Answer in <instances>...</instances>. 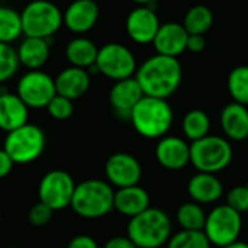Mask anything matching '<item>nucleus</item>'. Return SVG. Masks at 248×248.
Here are the masks:
<instances>
[{
    "mask_svg": "<svg viewBox=\"0 0 248 248\" xmlns=\"http://www.w3.org/2000/svg\"><path fill=\"white\" fill-rule=\"evenodd\" d=\"M134 77L144 96L167 100L180 87L183 68L179 58L155 54L137 68Z\"/></svg>",
    "mask_w": 248,
    "mask_h": 248,
    "instance_id": "nucleus-1",
    "label": "nucleus"
},
{
    "mask_svg": "<svg viewBox=\"0 0 248 248\" xmlns=\"http://www.w3.org/2000/svg\"><path fill=\"white\" fill-rule=\"evenodd\" d=\"M129 121L141 137L147 140H160L170 131L174 113L166 99L144 96L132 109Z\"/></svg>",
    "mask_w": 248,
    "mask_h": 248,
    "instance_id": "nucleus-2",
    "label": "nucleus"
},
{
    "mask_svg": "<svg viewBox=\"0 0 248 248\" xmlns=\"http://www.w3.org/2000/svg\"><path fill=\"white\" fill-rule=\"evenodd\" d=\"M126 237L137 248H160L171 237V219L158 208H148L129 219Z\"/></svg>",
    "mask_w": 248,
    "mask_h": 248,
    "instance_id": "nucleus-3",
    "label": "nucleus"
},
{
    "mask_svg": "<svg viewBox=\"0 0 248 248\" xmlns=\"http://www.w3.org/2000/svg\"><path fill=\"white\" fill-rule=\"evenodd\" d=\"M113 187L100 179H89L76 185L71 199L73 211L86 219L103 218L113 211Z\"/></svg>",
    "mask_w": 248,
    "mask_h": 248,
    "instance_id": "nucleus-4",
    "label": "nucleus"
},
{
    "mask_svg": "<svg viewBox=\"0 0 248 248\" xmlns=\"http://www.w3.org/2000/svg\"><path fill=\"white\" fill-rule=\"evenodd\" d=\"M232 157V145L224 137L206 135L190 144V164L201 173L217 174L231 164Z\"/></svg>",
    "mask_w": 248,
    "mask_h": 248,
    "instance_id": "nucleus-5",
    "label": "nucleus"
},
{
    "mask_svg": "<svg viewBox=\"0 0 248 248\" xmlns=\"http://www.w3.org/2000/svg\"><path fill=\"white\" fill-rule=\"evenodd\" d=\"M25 36L51 39L62 26L61 9L49 0H32L20 12Z\"/></svg>",
    "mask_w": 248,
    "mask_h": 248,
    "instance_id": "nucleus-6",
    "label": "nucleus"
},
{
    "mask_svg": "<svg viewBox=\"0 0 248 248\" xmlns=\"http://www.w3.org/2000/svg\"><path fill=\"white\" fill-rule=\"evenodd\" d=\"M46 147L44 131L33 124H25L10 132L4 138L3 150L15 164H29L38 160Z\"/></svg>",
    "mask_w": 248,
    "mask_h": 248,
    "instance_id": "nucleus-7",
    "label": "nucleus"
},
{
    "mask_svg": "<svg viewBox=\"0 0 248 248\" xmlns=\"http://www.w3.org/2000/svg\"><path fill=\"white\" fill-rule=\"evenodd\" d=\"M92 68L113 81H119L134 77L138 65L134 52L126 45L109 42L99 48L96 62Z\"/></svg>",
    "mask_w": 248,
    "mask_h": 248,
    "instance_id": "nucleus-8",
    "label": "nucleus"
},
{
    "mask_svg": "<svg viewBox=\"0 0 248 248\" xmlns=\"http://www.w3.org/2000/svg\"><path fill=\"white\" fill-rule=\"evenodd\" d=\"M243 230L241 214L225 205L215 206L206 214L203 232L212 246L224 248L238 240Z\"/></svg>",
    "mask_w": 248,
    "mask_h": 248,
    "instance_id": "nucleus-9",
    "label": "nucleus"
},
{
    "mask_svg": "<svg viewBox=\"0 0 248 248\" xmlns=\"http://www.w3.org/2000/svg\"><path fill=\"white\" fill-rule=\"evenodd\" d=\"M16 94L29 109H44L57 94L55 81L42 70H28L17 81Z\"/></svg>",
    "mask_w": 248,
    "mask_h": 248,
    "instance_id": "nucleus-10",
    "label": "nucleus"
},
{
    "mask_svg": "<svg viewBox=\"0 0 248 248\" xmlns=\"http://www.w3.org/2000/svg\"><path fill=\"white\" fill-rule=\"evenodd\" d=\"M76 183L64 170H51L39 182V202L52 211H61L71 205Z\"/></svg>",
    "mask_w": 248,
    "mask_h": 248,
    "instance_id": "nucleus-11",
    "label": "nucleus"
},
{
    "mask_svg": "<svg viewBox=\"0 0 248 248\" xmlns=\"http://www.w3.org/2000/svg\"><path fill=\"white\" fill-rule=\"evenodd\" d=\"M160 25V17L153 6H137L128 13L125 20V29L129 39L138 45L153 44Z\"/></svg>",
    "mask_w": 248,
    "mask_h": 248,
    "instance_id": "nucleus-12",
    "label": "nucleus"
},
{
    "mask_svg": "<svg viewBox=\"0 0 248 248\" xmlns=\"http://www.w3.org/2000/svg\"><path fill=\"white\" fill-rule=\"evenodd\" d=\"M105 174L110 186L122 189L140 183L142 177V167L132 154L115 153L105 164Z\"/></svg>",
    "mask_w": 248,
    "mask_h": 248,
    "instance_id": "nucleus-13",
    "label": "nucleus"
},
{
    "mask_svg": "<svg viewBox=\"0 0 248 248\" xmlns=\"http://www.w3.org/2000/svg\"><path fill=\"white\" fill-rule=\"evenodd\" d=\"M155 158L166 170H183L190 164V144L180 137L166 135L155 145Z\"/></svg>",
    "mask_w": 248,
    "mask_h": 248,
    "instance_id": "nucleus-14",
    "label": "nucleus"
},
{
    "mask_svg": "<svg viewBox=\"0 0 248 248\" xmlns=\"http://www.w3.org/2000/svg\"><path fill=\"white\" fill-rule=\"evenodd\" d=\"M97 20L99 6L96 0H71L62 12V26L77 35L92 31Z\"/></svg>",
    "mask_w": 248,
    "mask_h": 248,
    "instance_id": "nucleus-15",
    "label": "nucleus"
},
{
    "mask_svg": "<svg viewBox=\"0 0 248 248\" xmlns=\"http://www.w3.org/2000/svg\"><path fill=\"white\" fill-rule=\"evenodd\" d=\"M189 33L179 22H166L160 25V29L153 41V46L157 54L177 58L186 51Z\"/></svg>",
    "mask_w": 248,
    "mask_h": 248,
    "instance_id": "nucleus-16",
    "label": "nucleus"
},
{
    "mask_svg": "<svg viewBox=\"0 0 248 248\" xmlns=\"http://www.w3.org/2000/svg\"><path fill=\"white\" fill-rule=\"evenodd\" d=\"M144 97V93L135 80V77H129L125 80L115 81L109 92V103L115 113L121 118L129 119V115L135 105Z\"/></svg>",
    "mask_w": 248,
    "mask_h": 248,
    "instance_id": "nucleus-17",
    "label": "nucleus"
},
{
    "mask_svg": "<svg viewBox=\"0 0 248 248\" xmlns=\"http://www.w3.org/2000/svg\"><path fill=\"white\" fill-rule=\"evenodd\" d=\"M187 195L199 205H211L222 198L224 186L217 174L198 171L187 182Z\"/></svg>",
    "mask_w": 248,
    "mask_h": 248,
    "instance_id": "nucleus-18",
    "label": "nucleus"
},
{
    "mask_svg": "<svg viewBox=\"0 0 248 248\" xmlns=\"http://www.w3.org/2000/svg\"><path fill=\"white\" fill-rule=\"evenodd\" d=\"M221 128L228 141L241 142L248 138V108L231 102L224 106L219 116Z\"/></svg>",
    "mask_w": 248,
    "mask_h": 248,
    "instance_id": "nucleus-19",
    "label": "nucleus"
},
{
    "mask_svg": "<svg viewBox=\"0 0 248 248\" xmlns=\"http://www.w3.org/2000/svg\"><path fill=\"white\" fill-rule=\"evenodd\" d=\"M54 81L57 94L64 96L70 100H76L87 93L90 87V74L84 68L70 65L61 70Z\"/></svg>",
    "mask_w": 248,
    "mask_h": 248,
    "instance_id": "nucleus-20",
    "label": "nucleus"
},
{
    "mask_svg": "<svg viewBox=\"0 0 248 248\" xmlns=\"http://www.w3.org/2000/svg\"><path fill=\"white\" fill-rule=\"evenodd\" d=\"M148 208H150V195L144 187L135 185V186L115 190L113 209L118 211L121 215L128 217L131 219Z\"/></svg>",
    "mask_w": 248,
    "mask_h": 248,
    "instance_id": "nucleus-21",
    "label": "nucleus"
},
{
    "mask_svg": "<svg viewBox=\"0 0 248 248\" xmlns=\"http://www.w3.org/2000/svg\"><path fill=\"white\" fill-rule=\"evenodd\" d=\"M29 108L16 93H0V129L10 132L28 124Z\"/></svg>",
    "mask_w": 248,
    "mask_h": 248,
    "instance_id": "nucleus-22",
    "label": "nucleus"
},
{
    "mask_svg": "<svg viewBox=\"0 0 248 248\" xmlns=\"http://www.w3.org/2000/svg\"><path fill=\"white\" fill-rule=\"evenodd\" d=\"M19 64L28 70H41L49 58V39L25 36L16 48Z\"/></svg>",
    "mask_w": 248,
    "mask_h": 248,
    "instance_id": "nucleus-23",
    "label": "nucleus"
},
{
    "mask_svg": "<svg viewBox=\"0 0 248 248\" xmlns=\"http://www.w3.org/2000/svg\"><path fill=\"white\" fill-rule=\"evenodd\" d=\"M97 52L99 48L96 46V44L86 36H76L70 39L64 49L65 60L70 62V65L84 70L94 65Z\"/></svg>",
    "mask_w": 248,
    "mask_h": 248,
    "instance_id": "nucleus-24",
    "label": "nucleus"
},
{
    "mask_svg": "<svg viewBox=\"0 0 248 248\" xmlns=\"http://www.w3.org/2000/svg\"><path fill=\"white\" fill-rule=\"evenodd\" d=\"M182 25L189 35H205L214 25V13L205 4H195L186 12Z\"/></svg>",
    "mask_w": 248,
    "mask_h": 248,
    "instance_id": "nucleus-25",
    "label": "nucleus"
},
{
    "mask_svg": "<svg viewBox=\"0 0 248 248\" xmlns=\"http://www.w3.org/2000/svg\"><path fill=\"white\" fill-rule=\"evenodd\" d=\"M182 129H183L185 137L190 142H195L209 135L211 119L208 113L203 112L202 109H192L185 115L182 121Z\"/></svg>",
    "mask_w": 248,
    "mask_h": 248,
    "instance_id": "nucleus-26",
    "label": "nucleus"
},
{
    "mask_svg": "<svg viewBox=\"0 0 248 248\" xmlns=\"http://www.w3.org/2000/svg\"><path fill=\"white\" fill-rule=\"evenodd\" d=\"M22 35L20 12L9 6H0V42L12 45Z\"/></svg>",
    "mask_w": 248,
    "mask_h": 248,
    "instance_id": "nucleus-27",
    "label": "nucleus"
},
{
    "mask_svg": "<svg viewBox=\"0 0 248 248\" xmlns=\"http://www.w3.org/2000/svg\"><path fill=\"white\" fill-rule=\"evenodd\" d=\"M176 221L182 227V230L189 231H203L206 214L202 205L196 202H186L179 206L176 212Z\"/></svg>",
    "mask_w": 248,
    "mask_h": 248,
    "instance_id": "nucleus-28",
    "label": "nucleus"
},
{
    "mask_svg": "<svg viewBox=\"0 0 248 248\" xmlns=\"http://www.w3.org/2000/svg\"><path fill=\"white\" fill-rule=\"evenodd\" d=\"M227 87L232 102L248 106V65H237L230 71Z\"/></svg>",
    "mask_w": 248,
    "mask_h": 248,
    "instance_id": "nucleus-29",
    "label": "nucleus"
},
{
    "mask_svg": "<svg viewBox=\"0 0 248 248\" xmlns=\"http://www.w3.org/2000/svg\"><path fill=\"white\" fill-rule=\"evenodd\" d=\"M211 243L203 231H189L182 230L171 234L167 248H211Z\"/></svg>",
    "mask_w": 248,
    "mask_h": 248,
    "instance_id": "nucleus-30",
    "label": "nucleus"
},
{
    "mask_svg": "<svg viewBox=\"0 0 248 248\" xmlns=\"http://www.w3.org/2000/svg\"><path fill=\"white\" fill-rule=\"evenodd\" d=\"M19 65L16 48L0 42V84L10 80L17 73Z\"/></svg>",
    "mask_w": 248,
    "mask_h": 248,
    "instance_id": "nucleus-31",
    "label": "nucleus"
},
{
    "mask_svg": "<svg viewBox=\"0 0 248 248\" xmlns=\"http://www.w3.org/2000/svg\"><path fill=\"white\" fill-rule=\"evenodd\" d=\"M46 110H48L49 116L54 118L55 121H65V119L71 118V115L74 112V105H73V100H70L64 96L55 94L51 99V102L48 103Z\"/></svg>",
    "mask_w": 248,
    "mask_h": 248,
    "instance_id": "nucleus-32",
    "label": "nucleus"
},
{
    "mask_svg": "<svg viewBox=\"0 0 248 248\" xmlns=\"http://www.w3.org/2000/svg\"><path fill=\"white\" fill-rule=\"evenodd\" d=\"M227 205L238 214L248 212V186H235L227 195Z\"/></svg>",
    "mask_w": 248,
    "mask_h": 248,
    "instance_id": "nucleus-33",
    "label": "nucleus"
},
{
    "mask_svg": "<svg viewBox=\"0 0 248 248\" xmlns=\"http://www.w3.org/2000/svg\"><path fill=\"white\" fill-rule=\"evenodd\" d=\"M52 214H54V211L51 208H48L46 205L38 202V203H35L29 209L28 219H29V224L31 225H33L36 228H41V227H45L51 221Z\"/></svg>",
    "mask_w": 248,
    "mask_h": 248,
    "instance_id": "nucleus-34",
    "label": "nucleus"
},
{
    "mask_svg": "<svg viewBox=\"0 0 248 248\" xmlns=\"http://www.w3.org/2000/svg\"><path fill=\"white\" fill-rule=\"evenodd\" d=\"M206 48V39L205 35H189L186 51H190L193 54H199Z\"/></svg>",
    "mask_w": 248,
    "mask_h": 248,
    "instance_id": "nucleus-35",
    "label": "nucleus"
},
{
    "mask_svg": "<svg viewBox=\"0 0 248 248\" xmlns=\"http://www.w3.org/2000/svg\"><path fill=\"white\" fill-rule=\"evenodd\" d=\"M67 248H99L97 243L90 237V235H76L70 243Z\"/></svg>",
    "mask_w": 248,
    "mask_h": 248,
    "instance_id": "nucleus-36",
    "label": "nucleus"
},
{
    "mask_svg": "<svg viewBox=\"0 0 248 248\" xmlns=\"http://www.w3.org/2000/svg\"><path fill=\"white\" fill-rule=\"evenodd\" d=\"M13 166H15V163L10 160L7 153L4 150H0V180L4 179L6 176H9Z\"/></svg>",
    "mask_w": 248,
    "mask_h": 248,
    "instance_id": "nucleus-37",
    "label": "nucleus"
},
{
    "mask_svg": "<svg viewBox=\"0 0 248 248\" xmlns=\"http://www.w3.org/2000/svg\"><path fill=\"white\" fill-rule=\"evenodd\" d=\"M105 248H137V247H135V244H134L128 237L118 235V237L110 238V240L105 244Z\"/></svg>",
    "mask_w": 248,
    "mask_h": 248,
    "instance_id": "nucleus-38",
    "label": "nucleus"
},
{
    "mask_svg": "<svg viewBox=\"0 0 248 248\" xmlns=\"http://www.w3.org/2000/svg\"><path fill=\"white\" fill-rule=\"evenodd\" d=\"M224 248H248V243H246V241H240V240H237V241H234V243H231V244L225 246Z\"/></svg>",
    "mask_w": 248,
    "mask_h": 248,
    "instance_id": "nucleus-39",
    "label": "nucleus"
},
{
    "mask_svg": "<svg viewBox=\"0 0 248 248\" xmlns=\"http://www.w3.org/2000/svg\"><path fill=\"white\" fill-rule=\"evenodd\" d=\"M134 3H137L138 6H153L154 3H157L158 0H131Z\"/></svg>",
    "mask_w": 248,
    "mask_h": 248,
    "instance_id": "nucleus-40",
    "label": "nucleus"
},
{
    "mask_svg": "<svg viewBox=\"0 0 248 248\" xmlns=\"http://www.w3.org/2000/svg\"><path fill=\"white\" fill-rule=\"evenodd\" d=\"M6 248H17V247H6Z\"/></svg>",
    "mask_w": 248,
    "mask_h": 248,
    "instance_id": "nucleus-41",
    "label": "nucleus"
},
{
    "mask_svg": "<svg viewBox=\"0 0 248 248\" xmlns=\"http://www.w3.org/2000/svg\"><path fill=\"white\" fill-rule=\"evenodd\" d=\"M0 222H1V217H0Z\"/></svg>",
    "mask_w": 248,
    "mask_h": 248,
    "instance_id": "nucleus-42",
    "label": "nucleus"
}]
</instances>
